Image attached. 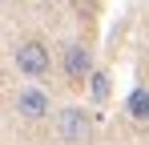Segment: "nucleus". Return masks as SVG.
Segmentation results:
<instances>
[{
  "label": "nucleus",
  "instance_id": "nucleus-1",
  "mask_svg": "<svg viewBox=\"0 0 149 145\" xmlns=\"http://www.w3.org/2000/svg\"><path fill=\"white\" fill-rule=\"evenodd\" d=\"M12 65H16V72L28 77V81H49L56 61H52V48H49L45 36H24V40L12 45Z\"/></svg>",
  "mask_w": 149,
  "mask_h": 145
},
{
  "label": "nucleus",
  "instance_id": "nucleus-2",
  "mask_svg": "<svg viewBox=\"0 0 149 145\" xmlns=\"http://www.w3.org/2000/svg\"><path fill=\"white\" fill-rule=\"evenodd\" d=\"M52 133L61 145H89L93 141V113L81 105H65L52 113Z\"/></svg>",
  "mask_w": 149,
  "mask_h": 145
},
{
  "label": "nucleus",
  "instance_id": "nucleus-3",
  "mask_svg": "<svg viewBox=\"0 0 149 145\" xmlns=\"http://www.w3.org/2000/svg\"><path fill=\"white\" fill-rule=\"evenodd\" d=\"M12 113L24 121V125H40V121H49V113H56V109H52L49 89H40L36 81H28V85H20L16 97H12Z\"/></svg>",
  "mask_w": 149,
  "mask_h": 145
},
{
  "label": "nucleus",
  "instance_id": "nucleus-4",
  "mask_svg": "<svg viewBox=\"0 0 149 145\" xmlns=\"http://www.w3.org/2000/svg\"><path fill=\"white\" fill-rule=\"evenodd\" d=\"M61 72H65V85L69 89H85L93 81V48L85 40H69L61 48Z\"/></svg>",
  "mask_w": 149,
  "mask_h": 145
},
{
  "label": "nucleus",
  "instance_id": "nucleus-5",
  "mask_svg": "<svg viewBox=\"0 0 149 145\" xmlns=\"http://www.w3.org/2000/svg\"><path fill=\"white\" fill-rule=\"evenodd\" d=\"M129 117L149 121V85H141V89H133V93H129Z\"/></svg>",
  "mask_w": 149,
  "mask_h": 145
}]
</instances>
